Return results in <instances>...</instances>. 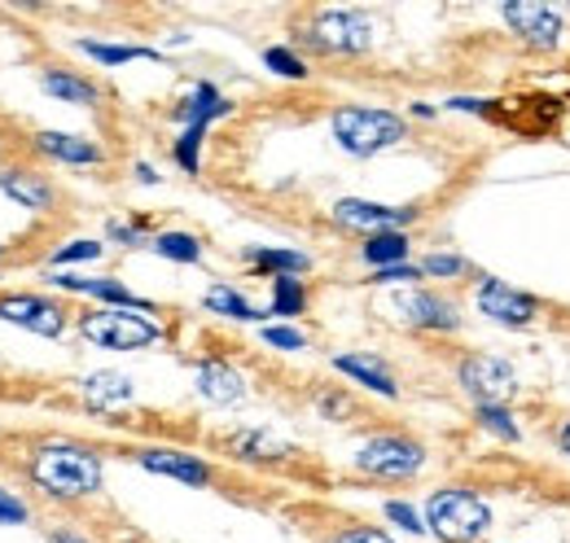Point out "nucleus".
I'll return each mask as SVG.
<instances>
[{"label":"nucleus","mask_w":570,"mask_h":543,"mask_svg":"<svg viewBox=\"0 0 570 543\" xmlns=\"http://www.w3.org/2000/svg\"><path fill=\"white\" fill-rule=\"evenodd\" d=\"M31 482L49 500H88L101 491V456L79 443H40L31 456Z\"/></svg>","instance_id":"obj_1"},{"label":"nucleus","mask_w":570,"mask_h":543,"mask_svg":"<svg viewBox=\"0 0 570 543\" xmlns=\"http://www.w3.org/2000/svg\"><path fill=\"white\" fill-rule=\"evenodd\" d=\"M330 132L338 140V149H347L352 158H373L382 149L404 145L409 124L395 110H377V106H343L330 119Z\"/></svg>","instance_id":"obj_2"},{"label":"nucleus","mask_w":570,"mask_h":543,"mask_svg":"<svg viewBox=\"0 0 570 543\" xmlns=\"http://www.w3.org/2000/svg\"><path fill=\"white\" fill-rule=\"evenodd\" d=\"M426 522L439 543H479L492 526V509L479 491L443 486L426 500Z\"/></svg>","instance_id":"obj_3"},{"label":"nucleus","mask_w":570,"mask_h":543,"mask_svg":"<svg viewBox=\"0 0 570 543\" xmlns=\"http://www.w3.org/2000/svg\"><path fill=\"white\" fill-rule=\"evenodd\" d=\"M79 338L101 346V351H145L154 342H163V325L145 312L128 307H97L79 316Z\"/></svg>","instance_id":"obj_4"},{"label":"nucleus","mask_w":570,"mask_h":543,"mask_svg":"<svg viewBox=\"0 0 570 543\" xmlns=\"http://www.w3.org/2000/svg\"><path fill=\"white\" fill-rule=\"evenodd\" d=\"M303 45L330 58H356L373 49V22L360 9H316L303 22Z\"/></svg>","instance_id":"obj_5"},{"label":"nucleus","mask_w":570,"mask_h":543,"mask_svg":"<svg viewBox=\"0 0 570 543\" xmlns=\"http://www.w3.org/2000/svg\"><path fill=\"white\" fill-rule=\"evenodd\" d=\"M356 470L368 477L404 482V477H417L426 470V447L409 434H373V438L360 443Z\"/></svg>","instance_id":"obj_6"},{"label":"nucleus","mask_w":570,"mask_h":543,"mask_svg":"<svg viewBox=\"0 0 570 543\" xmlns=\"http://www.w3.org/2000/svg\"><path fill=\"white\" fill-rule=\"evenodd\" d=\"M456 382L474 404H504L518 395V373L500 355H483V351H470L456 364Z\"/></svg>","instance_id":"obj_7"},{"label":"nucleus","mask_w":570,"mask_h":543,"mask_svg":"<svg viewBox=\"0 0 570 543\" xmlns=\"http://www.w3.org/2000/svg\"><path fill=\"white\" fill-rule=\"evenodd\" d=\"M500 13H504V22L513 27V36H518L527 49H535V53H553V49H562V36H567L562 9H553V4H535V0H513V4H504Z\"/></svg>","instance_id":"obj_8"},{"label":"nucleus","mask_w":570,"mask_h":543,"mask_svg":"<svg viewBox=\"0 0 570 543\" xmlns=\"http://www.w3.org/2000/svg\"><path fill=\"white\" fill-rule=\"evenodd\" d=\"M474 307H479L488 320L509 325V329H527V325L540 320V303H535L527 289H513V285L500 280V276H483V280H479Z\"/></svg>","instance_id":"obj_9"},{"label":"nucleus","mask_w":570,"mask_h":543,"mask_svg":"<svg viewBox=\"0 0 570 543\" xmlns=\"http://www.w3.org/2000/svg\"><path fill=\"white\" fill-rule=\"evenodd\" d=\"M391 312L413 325V329H430V334H456L461 329V312L452 298L434 294V289H400L391 298Z\"/></svg>","instance_id":"obj_10"},{"label":"nucleus","mask_w":570,"mask_h":543,"mask_svg":"<svg viewBox=\"0 0 570 543\" xmlns=\"http://www.w3.org/2000/svg\"><path fill=\"white\" fill-rule=\"evenodd\" d=\"M422 210L417 206H386L368 203V198H338L334 203V224L352 228V233H404Z\"/></svg>","instance_id":"obj_11"},{"label":"nucleus","mask_w":570,"mask_h":543,"mask_svg":"<svg viewBox=\"0 0 570 543\" xmlns=\"http://www.w3.org/2000/svg\"><path fill=\"white\" fill-rule=\"evenodd\" d=\"M0 320L18 325L27 334H40V338H62L67 307L58 298H45V294H4L0 298Z\"/></svg>","instance_id":"obj_12"},{"label":"nucleus","mask_w":570,"mask_h":543,"mask_svg":"<svg viewBox=\"0 0 570 543\" xmlns=\"http://www.w3.org/2000/svg\"><path fill=\"white\" fill-rule=\"evenodd\" d=\"M49 285H58V289H67V294H83V298H97V303H106V307H128V312H154V303L141 298V294H132L128 285H119V280H110V276H101V280H88V276H71V272H53V276H45Z\"/></svg>","instance_id":"obj_13"},{"label":"nucleus","mask_w":570,"mask_h":543,"mask_svg":"<svg viewBox=\"0 0 570 543\" xmlns=\"http://www.w3.org/2000/svg\"><path fill=\"white\" fill-rule=\"evenodd\" d=\"M137 465L149 474L176 477L185 486H212V465L194 452H176V447H141L137 452Z\"/></svg>","instance_id":"obj_14"},{"label":"nucleus","mask_w":570,"mask_h":543,"mask_svg":"<svg viewBox=\"0 0 570 543\" xmlns=\"http://www.w3.org/2000/svg\"><path fill=\"white\" fill-rule=\"evenodd\" d=\"M0 194L13 198L27 210H53L58 206V189L49 185V176L31 171V167H4L0 171Z\"/></svg>","instance_id":"obj_15"},{"label":"nucleus","mask_w":570,"mask_h":543,"mask_svg":"<svg viewBox=\"0 0 570 543\" xmlns=\"http://www.w3.org/2000/svg\"><path fill=\"white\" fill-rule=\"evenodd\" d=\"M194 386H198V395L215 407H228L237 404L242 395H246V382H242V373L233 368V364H224V359H203L198 368H194Z\"/></svg>","instance_id":"obj_16"},{"label":"nucleus","mask_w":570,"mask_h":543,"mask_svg":"<svg viewBox=\"0 0 570 543\" xmlns=\"http://www.w3.org/2000/svg\"><path fill=\"white\" fill-rule=\"evenodd\" d=\"M334 368L343 373V377H352L360 382L364 391H373V395H382V399H400V382L391 377V368L377 359V355H334Z\"/></svg>","instance_id":"obj_17"},{"label":"nucleus","mask_w":570,"mask_h":543,"mask_svg":"<svg viewBox=\"0 0 570 543\" xmlns=\"http://www.w3.org/2000/svg\"><path fill=\"white\" fill-rule=\"evenodd\" d=\"M36 149L45 158H53V162H67V167H97L106 158L97 140L75 132H36Z\"/></svg>","instance_id":"obj_18"},{"label":"nucleus","mask_w":570,"mask_h":543,"mask_svg":"<svg viewBox=\"0 0 570 543\" xmlns=\"http://www.w3.org/2000/svg\"><path fill=\"white\" fill-rule=\"evenodd\" d=\"M228 110H233V106L219 97L215 83H194V88L185 92V101L176 106V119H180L185 128H212V119L228 115Z\"/></svg>","instance_id":"obj_19"},{"label":"nucleus","mask_w":570,"mask_h":543,"mask_svg":"<svg viewBox=\"0 0 570 543\" xmlns=\"http://www.w3.org/2000/svg\"><path fill=\"white\" fill-rule=\"evenodd\" d=\"M79 391H83V404L88 407L110 412V407H119V404H128V399H132V377L101 368V373H88V377L79 382Z\"/></svg>","instance_id":"obj_20"},{"label":"nucleus","mask_w":570,"mask_h":543,"mask_svg":"<svg viewBox=\"0 0 570 543\" xmlns=\"http://www.w3.org/2000/svg\"><path fill=\"white\" fill-rule=\"evenodd\" d=\"M40 88L53 97V101H67V106H97L101 101V88L92 83V79H83V75H75V70H45L40 75Z\"/></svg>","instance_id":"obj_21"},{"label":"nucleus","mask_w":570,"mask_h":543,"mask_svg":"<svg viewBox=\"0 0 570 543\" xmlns=\"http://www.w3.org/2000/svg\"><path fill=\"white\" fill-rule=\"evenodd\" d=\"M360 255H364V264L373 272L409 264V233H373V237L360 246Z\"/></svg>","instance_id":"obj_22"},{"label":"nucleus","mask_w":570,"mask_h":543,"mask_svg":"<svg viewBox=\"0 0 570 543\" xmlns=\"http://www.w3.org/2000/svg\"><path fill=\"white\" fill-rule=\"evenodd\" d=\"M79 49L101 62V67H124V62H158V49L149 45H101V40H79Z\"/></svg>","instance_id":"obj_23"},{"label":"nucleus","mask_w":570,"mask_h":543,"mask_svg":"<svg viewBox=\"0 0 570 543\" xmlns=\"http://www.w3.org/2000/svg\"><path fill=\"white\" fill-rule=\"evenodd\" d=\"M246 259H250L259 272H268V276H303V272L312 268V259H307L303 250H277V246L250 250Z\"/></svg>","instance_id":"obj_24"},{"label":"nucleus","mask_w":570,"mask_h":543,"mask_svg":"<svg viewBox=\"0 0 570 543\" xmlns=\"http://www.w3.org/2000/svg\"><path fill=\"white\" fill-rule=\"evenodd\" d=\"M203 307L215 312V316H224V320H259V316H268V312H255L233 285H212L207 298H203Z\"/></svg>","instance_id":"obj_25"},{"label":"nucleus","mask_w":570,"mask_h":543,"mask_svg":"<svg viewBox=\"0 0 570 543\" xmlns=\"http://www.w3.org/2000/svg\"><path fill=\"white\" fill-rule=\"evenodd\" d=\"M149 246H154V255H163V259H171V264H203V241H198L194 233L171 228V233H158Z\"/></svg>","instance_id":"obj_26"},{"label":"nucleus","mask_w":570,"mask_h":543,"mask_svg":"<svg viewBox=\"0 0 570 543\" xmlns=\"http://www.w3.org/2000/svg\"><path fill=\"white\" fill-rule=\"evenodd\" d=\"M268 312L285 316V320L303 316L307 312V285L298 276H273V303H268Z\"/></svg>","instance_id":"obj_27"},{"label":"nucleus","mask_w":570,"mask_h":543,"mask_svg":"<svg viewBox=\"0 0 570 543\" xmlns=\"http://www.w3.org/2000/svg\"><path fill=\"white\" fill-rule=\"evenodd\" d=\"M474 425H483V430H492L497 438L504 443H518L522 434H518V421H513V412L504 404H474Z\"/></svg>","instance_id":"obj_28"},{"label":"nucleus","mask_w":570,"mask_h":543,"mask_svg":"<svg viewBox=\"0 0 570 543\" xmlns=\"http://www.w3.org/2000/svg\"><path fill=\"white\" fill-rule=\"evenodd\" d=\"M237 447H242V456H255V461H282V456L294 452L289 443L273 438V434H242Z\"/></svg>","instance_id":"obj_29"},{"label":"nucleus","mask_w":570,"mask_h":543,"mask_svg":"<svg viewBox=\"0 0 570 543\" xmlns=\"http://www.w3.org/2000/svg\"><path fill=\"white\" fill-rule=\"evenodd\" d=\"M422 276H434V280H461L465 272H470V264L461 259V255H448V250H434V255H426L422 264Z\"/></svg>","instance_id":"obj_30"},{"label":"nucleus","mask_w":570,"mask_h":543,"mask_svg":"<svg viewBox=\"0 0 570 543\" xmlns=\"http://www.w3.org/2000/svg\"><path fill=\"white\" fill-rule=\"evenodd\" d=\"M203 140H207V128H185V132L176 136V162L185 167V171H198L203 167Z\"/></svg>","instance_id":"obj_31"},{"label":"nucleus","mask_w":570,"mask_h":543,"mask_svg":"<svg viewBox=\"0 0 570 543\" xmlns=\"http://www.w3.org/2000/svg\"><path fill=\"white\" fill-rule=\"evenodd\" d=\"M264 67L273 70V75H282V79H307V67H303V58H298L294 49H285V45H273V49H264Z\"/></svg>","instance_id":"obj_32"},{"label":"nucleus","mask_w":570,"mask_h":543,"mask_svg":"<svg viewBox=\"0 0 570 543\" xmlns=\"http://www.w3.org/2000/svg\"><path fill=\"white\" fill-rule=\"evenodd\" d=\"M101 241H92V237H79V241H71V246H62V250H53V268H67V264H92V259H101Z\"/></svg>","instance_id":"obj_33"},{"label":"nucleus","mask_w":570,"mask_h":543,"mask_svg":"<svg viewBox=\"0 0 570 543\" xmlns=\"http://www.w3.org/2000/svg\"><path fill=\"white\" fill-rule=\"evenodd\" d=\"M386 517H391L400 531H409V535H422V531H426V522L417 517V509L404 504V500H386Z\"/></svg>","instance_id":"obj_34"},{"label":"nucleus","mask_w":570,"mask_h":543,"mask_svg":"<svg viewBox=\"0 0 570 543\" xmlns=\"http://www.w3.org/2000/svg\"><path fill=\"white\" fill-rule=\"evenodd\" d=\"M264 346H277V351H303L307 338L298 334V329H289V325H264Z\"/></svg>","instance_id":"obj_35"},{"label":"nucleus","mask_w":570,"mask_h":543,"mask_svg":"<svg viewBox=\"0 0 570 543\" xmlns=\"http://www.w3.org/2000/svg\"><path fill=\"white\" fill-rule=\"evenodd\" d=\"M27 522H31V509L13 491L0 486V526H27Z\"/></svg>","instance_id":"obj_36"},{"label":"nucleus","mask_w":570,"mask_h":543,"mask_svg":"<svg viewBox=\"0 0 570 543\" xmlns=\"http://www.w3.org/2000/svg\"><path fill=\"white\" fill-rule=\"evenodd\" d=\"M373 285H413V280H422V268H413V264H395V268H382L368 276Z\"/></svg>","instance_id":"obj_37"},{"label":"nucleus","mask_w":570,"mask_h":543,"mask_svg":"<svg viewBox=\"0 0 570 543\" xmlns=\"http://www.w3.org/2000/svg\"><path fill=\"white\" fill-rule=\"evenodd\" d=\"M330 543H395L386 531H377V526H347V531H338Z\"/></svg>","instance_id":"obj_38"},{"label":"nucleus","mask_w":570,"mask_h":543,"mask_svg":"<svg viewBox=\"0 0 570 543\" xmlns=\"http://www.w3.org/2000/svg\"><path fill=\"white\" fill-rule=\"evenodd\" d=\"M119 246H145V241H154V237H145L141 224H119V219H110V228H106Z\"/></svg>","instance_id":"obj_39"},{"label":"nucleus","mask_w":570,"mask_h":543,"mask_svg":"<svg viewBox=\"0 0 570 543\" xmlns=\"http://www.w3.org/2000/svg\"><path fill=\"white\" fill-rule=\"evenodd\" d=\"M448 106H452V110H465V115H492V106L479 101V97H452Z\"/></svg>","instance_id":"obj_40"},{"label":"nucleus","mask_w":570,"mask_h":543,"mask_svg":"<svg viewBox=\"0 0 570 543\" xmlns=\"http://www.w3.org/2000/svg\"><path fill=\"white\" fill-rule=\"evenodd\" d=\"M137 180H141V185H158V171H154L149 162H137Z\"/></svg>","instance_id":"obj_41"},{"label":"nucleus","mask_w":570,"mask_h":543,"mask_svg":"<svg viewBox=\"0 0 570 543\" xmlns=\"http://www.w3.org/2000/svg\"><path fill=\"white\" fill-rule=\"evenodd\" d=\"M53 543H92V540H83V535H75V531H58Z\"/></svg>","instance_id":"obj_42"},{"label":"nucleus","mask_w":570,"mask_h":543,"mask_svg":"<svg viewBox=\"0 0 570 543\" xmlns=\"http://www.w3.org/2000/svg\"><path fill=\"white\" fill-rule=\"evenodd\" d=\"M558 447L570 456V421H562V430H558Z\"/></svg>","instance_id":"obj_43"},{"label":"nucleus","mask_w":570,"mask_h":543,"mask_svg":"<svg viewBox=\"0 0 570 543\" xmlns=\"http://www.w3.org/2000/svg\"><path fill=\"white\" fill-rule=\"evenodd\" d=\"M0 259H4V250H0Z\"/></svg>","instance_id":"obj_44"}]
</instances>
